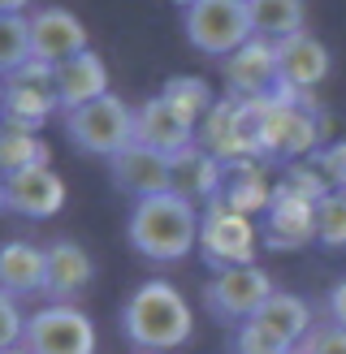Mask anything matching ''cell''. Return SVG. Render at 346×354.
<instances>
[{"label": "cell", "instance_id": "6da1fadb", "mask_svg": "<svg viewBox=\"0 0 346 354\" xmlns=\"http://www.w3.org/2000/svg\"><path fill=\"white\" fill-rule=\"evenodd\" d=\"M199 225L203 207L178 199V194H156V199L130 207L126 238L134 255H143L147 263H178L190 251H199Z\"/></svg>", "mask_w": 346, "mask_h": 354}, {"label": "cell", "instance_id": "7a4b0ae2", "mask_svg": "<svg viewBox=\"0 0 346 354\" xmlns=\"http://www.w3.org/2000/svg\"><path fill=\"white\" fill-rule=\"evenodd\" d=\"M121 333H126L130 346L152 350V354L178 350L195 333V311H190V303L182 298L178 286H169V281H143L126 298V307H121Z\"/></svg>", "mask_w": 346, "mask_h": 354}, {"label": "cell", "instance_id": "3957f363", "mask_svg": "<svg viewBox=\"0 0 346 354\" xmlns=\"http://www.w3.org/2000/svg\"><path fill=\"white\" fill-rule=\"evenodd\" d=\"M65 138L82 156H95V160L109 165L117 151H126L134 143V109L121 95L82 104V109L65 113Z\"/></svg>", "mask_w": 346, "mask_h": 354}, {"label": "cell", "instance_id": "277c9868", "mask_svg": "<svg viewBox=\"0 0 346 354\" xmlns=\"http://www.w3.org/2000/svg\"><path fill=\"white\" fill-rule=\"evenodd\" d=\"M182 30H186L190 48L203 52V57H217V61H230L242 44L255 39L247 0H199L195 9H186Z\"/></svg>", "mask_w": 346, "mask_h": 354}, {"label": "cell", "instance_id": "5b68a950", "mask_svg": "<svg viewBox=\"0 0 346 354\" xmlns=\"http://www.w3.org/2000/svg\"><path fill=\"white\" fill-rule=\"evenodd\" d=\"M260 251V229L251 225V216L234 212L225 199L203 207V225H199V255L212 272L221 268H242V263H255Z\"/></svg>", "mask_w": 346, "mask_h": 354}, {"label": "cell", "instance_id": "8992f818", "mask_svg": "<svg viewBox=\"0 0 346 354\" xmlns=\"http://www.w3.org/2000/svg\"><path fill=\"white\" fill-rule=\"evenodd\" d=\"M0 113H5V130H30L39 134V126L61 113L57 95V69L44 61H30L17 74H5V95H0Z\"/></svg>", "mask_w": 346, "mask_h": 354}, {"label": "cell", "instance_id": "52a82bcc", "mask_svg": "<svg viewBox=\"0 0 346 354\" xmlns=\"http://www.w3.org/2000/svg\"><path fill=\"white\" fill-rule=\"evenodd\" d=\"M273 294H277L273 290V277L260 268V263H242V268H221V272L208 277L203 307H208L212 320L238 328V324H247Z\"/></svg>", "mask_w": 346, "mask_h": 354}, {"label": "cell", "instance_id": "ba28073f", "mask_svg": "<svg viewBox=\"0 0 346 354\" xmlns=\"http://www.w3.org/2000/svg\"><path fill=\"white\" fill-rule=\"evenodd\" d=\"M22 346L30 354H95V324L82 307L48 303L39 311H30Z\"/></svg>", "mask_w": 346, "mask_h": 354}, {"label": "cell", "instance_id": "9c48e42d", "mask_svg": "<svg viewBox=\"0 0 346 354\" xmlns=\"http://www.w3.org/2000/svg\"><path fill=\"white\" fill-rule=\"evenodd\" d=\"M221 78H225V95L230 100H268L277 86H282V69H277V44L255 39L242 44L230 61H221Z\"/></svg>", "mask_w": 346, "mask_h": 354}, {"label": "cell", "instance_id": "30bf717a", "mask_svg": "<svg viewBox=\"0 0 346 354\" xmlns=\"http://www.w3.org/2000/svg\"><path fill=\"white\" fill-rule=\"evenodd\" d=\"M65 177L39 165V169H22V173H5L0 182V199H5V212L13 216H26V221H52L57 212L65 207Z\"/></svg>", "mask_w": 346, "mask_h": 354}, {"label": "cell", "instance_id": "8fae6325", "mask_svg": "<svg viewBox=\"0 0 346 354\" xmlns=\"http://www.w3.org/2000/svg\"><path fill=\"white\" fill-rule=\"evenodd\" d=\"M134 143H143L161 156H178L199 143V126L178 104H169L165 95H152L134 109Z\"/></svg>", "mask_w": 346, "mask_h": 354}, {"label": "cell", "instance_id": "7c38bea8", "mask_svg": "<svg viewBox=\"0 0 346 354\" xmlns=\"http://www.w3.org/2000/svg\"><path fill=\"white\" fill-rule=\"evenodd\" d=\"M260 238H264L268 251H303L307 242H316V203L277 186L264 212V225H260Z\"/></svg>", "mask_w": 346, "mask_h": 354}, {"label": "cell", "instance_id": "4fadbf2b", "mask_svg": "<svg viewBox=\"0 0 346 354\" xmlns=\"http://www.w3.org/2000/svg\"><path fill=\"white\" fill-rule=\"evenodd\" d=\"M30 39H35V61H44V65H61L91 48V35H86L82 17L61 5L30 13Z\"/></svg>", "mask_w": 346, "mask_h": 354}, {"label": "cell", "instance_id": "5bb4252c", "mask_svg": "<svg viewBox=\"0 0 346 354\" xmlns=\"http://www.w3.org/2000/svg\"><path fill=\"white\" fill-rule=\"evenodd\" d=\"M221 190H225V165L212 151H203L195 143L178 156H169V194H178V199L195 207H208L221 199Z\"/></svg>", "mask_w": 346, "mask_h": 354}, {"label": "cell", "instance_id": "9a60e30c", "mask_svg": "<svg viewBox=\"0 0 346 354\" xmlns=\"http://www.w3.org/2000/svg\"><path fill=\"white\" fill-rule=\"evenodd\" d=\"M91 281H95V259L82 242L57 238L48 246V290H44L48 303L78 307V298L91 290Z\"/></svg>", "mask_w": 346, "mask_h": 354}, {"label": "cell", "instance_id": "2e32d148", "mask_svg": "<svg viewBox=\"0 0 346 354\" xmlns=\"http://www.w3.org/2000/svg\"><path fill=\"white\" fill-rule=\"evenodd\" d=\"M109 177L121 194H130L134 203L156 199V194H169V156L152 151L143 143H130L126 151H117L109 160Z\"/></svg>", "mask_w": 346, "mask_h": 354}, {"label": "cell", "instance_id": "e0dca14e", "mask_svg": "<svg viewBox=\"0 0 346 354\" xmlns=\"http://www.w3.org/2000/svg\"><path fill=\"white\" fill-rule=\"evenodd\" d=\"M277 69H282V82L290 91H299L307 109H316L311 91L329 78V48L316 39V35H294V39L277 44Z\"/></svg>", "mask_w": 346, "mask_h": 354}, {"label": "cell", "instance_id": "ac0fdd59", "mask_svg": "<svg viewBox=\"0 0 346 354\" xmlns=\"http://www.w3.org/2000/svg\"><path fill=\"white\" fill-rule=\"evenodd\" d=\"M0 286L9 298H44L48 290V246H35L26 238H9L0 251Z\"/></svg>", "mask_w": 346, "mask_h": 354}, {"label": "cell", "instance_id": "d6986e66", "mask_svg": "<svg viewBox=\"0 0 346 354\" xmlns=\"http://www.w3.org/2000/svg\"><path fill=\"white\" fill-rule=\"evenodd\" d=\"M57 69V95H61V113H74L82 109V104H95L104 95H113L109 91V65L100 61V52H78V57H69L61 65H52Z\"/></svg>", "mask_w": 346, "mask_h": 354}, {"label": "cell", "instance_id": "ffe728a7", "mask_svg": "<svg viewBox=\"0 0 346 354\" xmlns=\"http://www.w3.org/2000/svg\"><path fill=\"white\" fill-rule=\"evenodd\" d=\"M251 324H260L277 346H286V350H299L303 337L316 328V324H311V307L303 303L299 294H286V290H277L268 303L251 315Z\"/></svg>", "mask_w": 346, "mask_h": 354}, {"label": "cell", "instance_id": "44dd1931", "mask_svg": "<svg viewBox=\"0 0 346 354\" xmlns=\"http://www.w3.org/2000/svg\"><path fill=\"white\" fill-rule=\"evenodd\" d=\"M277 182H268L264 160H242V165H225V190L221 199L230 203L242 216H255V212H268Z\"/></svg>", "mask_w": 346, "mask_h": 354}, {"label": "cell", "instance_id": "7402d4cb", "mask_svg": "<svg viewBox=\"0 0 346 354\" xmlns=\"http://www.w3.org/2000/svg\"><path fill=\"white\" fill-rule=\"evenodd\" d=\"M251 26L260 39L286 44L307 30V5L303 0H251Z\"/></svg>", "mask_w": 346, "mask_h": 354}, {"label": "cell", "instance_id": "603a6c76", "mask_svg": "<svg viewBox=\"0 0 346 354\" xmlns=\"http://www.w3.org/2000/svg\"><path fill=\"white\" fill-rule=\"evenodd\" d=\"M161 95L169 100V104H178V109L195 121V126H203V117L217 109V95H212V86H208L203 78H195V74H178V78H169L165 86H161Z\"/></svg>", "mask_w": 346, "mask_h": 354}, {"label": "cell", "instance_id": "cb8c5ba5", "mask_svg": "<svg viewBox=\"0 0 346 354\" xmlns=\"http://www.w3.org/2000/svg\"><path fill=\"white\" fill-rule=\"evenodd\" d=\"M48 160H52V151L39 134H30V130H5L0 134V165H5V173L39 169Z\"/></svg>", "mask_w": 346, "mask_h": 354}, {"label": "cell", "instance_id": "d4e9b609", "mask_svg": "<svg viewBox=\"0 0 346 354\" xmlns=\"http://www.w3.org/2000/svg\"><path fill=\"white\" fill-rule=\"evenodd\" d=\"M35 61V39H30V17L13 13L0 17V69L5 74H17Z\"/></svg>", "mask_w": 346, "mask_h": 354}, {"label": "cell", "instance_id": "484cf974", "mask_svg": "<svg viewBox=\"0 0 346 354\" xmlns=\"http://www.w3.org/2000/svg\"><path fill=\"white\" fill-rule=\"evenodd\" d=\"M277 186H286L290 194H299V199H307V203H320L325 194H334V186H329V177H325L316 156H311V160L286 165V173H282V182H277Z\"/></svg>", "mask_w": 346, "mask_h": 354}, {"label": "cell", "instance_id": "4316f807", "mask_svg": "<svg viewBox=\"0 0 346 354\" xmlns=\"http://www.w3.org/2000/svg\"><path fill=\"white\" fill-rule=\"evenodd\" d=\"M316 242L329 251H342L346 246V194H325L316 203Z\"/></svg>", "mask_w": 346, "mask_h": 354}, {"label": "cell", "instance_id": "83f0119b", "mask_svg": "<svg viewBox=\"0 0 346 354\" xmlns=\"http://www.w3.org/2000/svg\"><path fill=\"white\" fill-rule=\"evenodd\" d=\"M26 324L30 315H22V303L17 298H0V350H17L26 342Z\"/></svg>", "mask_w": 346, "mask_h": 354}, {"label": "cell", "instance_id": "f1b7e54d", "mask_svg": "<svg viewBox=\"0 0 346 354\" xmlns=\"http://www.w3.org/2000/svg\"><path fill=\"white\" fill-rule=\"evenodd\" d=\"M299 354H346V328H338L334 320L316 324V328L303 337Z\"/></svg>", "mask_w": 346, "mask_h": 354}, {"label": "cell", "instance_id": "f546056e", "mask_svg": "<svg viewBox=\"0 0 346 354\" xmlns=\"http://www.w3.org/2000/svg\"><path fill=\"white\" fill-rule=\"evenodd\" d=\"M329 186H334L338 194H346V138H338V143H325V151L316 156Z\"/></svg>", "mask_w": 346, "mask_h": 354}, {"label": "cell", "instance_id": "4dcf8cb0", "mask_svg": "<svg viewBox=\"0 0 346 354\" xmlns=\"http://www.w3.org/2000/svg\"><path fill=\"white\" fill-rule=\"evenodd\" d=\"M325 315H329L338 328H346V277L329 286V294H325Z\"/></svg>", "mask_w": 346, "mask_h": 354}, {"label": "cell", "instance_id": "1f68e13d", "mask_svg": "<svg viewBox=\"0 0 346 354\" xmlns=\"http://www.w3.org/2000/svg\"><path fill=\"white\" fill-rule=\"evenodd\" d=\"M30 5V0H0V13H5V17H13V13H22Z\"/></svg>", "mask_w": 346, "mask_h": 354}, {"label": "cell", "instance_id": "d6a6232c", "mask_svg": "<svg viewBox=\"0 0 346 354\" xmlns=\"http://www.w3.org/2000/svg\"><path fill=\"white\" fill-rule=\"evenodd\" d=\"M169 5H178V9L186 13V9H195V5H199V0H169Z\"/></svg>", "mask_w": 346, "mask_h": 354}, {"label": "cell", "instance_id": "836d02e7", "mask_svg": "<svg viewBox=\"0 0 346 354\" xmlns=\"http://www.w3.org/2000/svg\"><path fill=\"white\" fill-rule=\"evenodd\" d=\"M0 354H30V350H26V346H17V350H0Z\"/></svg>", "mask_w": 346, "mask_h": 354}, {"label": "cell", "instance_id": "e575fe53", "mask_svg": "<svg viewBox=\"0 0 346 354\" xmlns=\"http://www.w3.org/2000/svg\"><path fill=\"white\" fill-rule=\"evenodd\" d=\"M282 354H299V350H282Z\"/></svg>", "mask_w": 346, "mask_h": 354}, {"label": "cell", "instance_id": "d590c367", "mask_svg": "<svg viewBox=\"0 0 346 354\" xmlns=\"http://www.w3.org/2000/svg\"><path fill=\"white\" fill-rule=\"evenodd\" d=\"M247 5H251V0H247Z\"/></svg>", "mask_w": 346, "mask_h": 354}]
</instances>
